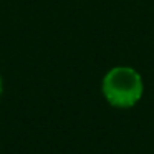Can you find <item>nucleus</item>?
<instances>
[{
  "label": "nucleus",
  "instance_id": "1",
  "mask_svg": "<svg viewBox=\"0 0 154 154\" xmlns=\"http://www.w3.org/2000/svg\"><path fill=\"white\" fill-rule=\"evenodd\" d=\"M101 93L108 104L119 109L136 106L144 94V81L139 71L131 66H114L106 71L101 81Z\"/></svg>",
  "mask_w": 154,
  "mask_h": 154
},
{
  "label": "nucleus",
  "instance_id": "2",
  "mask_svg": "<svg viewBox=\"0 0 154 154\" xmlns=\"http://www.w3.org/2000/svg\"><path fill=\"white\" fill-rule=\"evenodd\" d=\"M2 91H4V81H2V76H0V96H2Z\"/></svg>",
  "mask_w": 154,
  "mask_h": 154
}]
</instances>
